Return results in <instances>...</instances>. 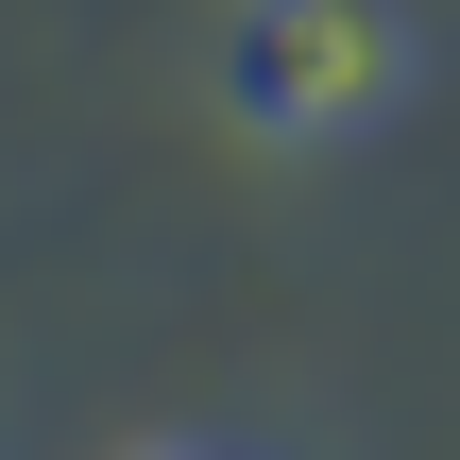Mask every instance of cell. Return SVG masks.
I'll use <instances>...</instances> for the list:
<instances>
[{"label": "cell", "mask_w": 460, "mask_h": 460, "mask_svg": "<svg viewBox=\"0 0 460 460\" xmlns=\"http://www.w3.org/2000/svg\"><path fill=\"white\" fill-rule=\"evenodd\" d=\"M393 85H410V51L376 0H239V34H222V102L256 137H358Z\"/></svg>", "instance_id": "obj_1"}]
</instances>
